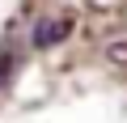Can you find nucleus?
Instances as JSON below:
<instances>
[{
	"mask_svg": "<svg viewBox=\"0 0 127 123\" xmlns=\"http://www.w3.org/2000/svg\"><path fill=\"white\" fill-rule=\"evenodd\" d=\"M9 77H13V55H9V51H0V89H4Z\"/></svg>",
	"mask_w": 127,
	"mask_h": 123,
	"instance_id": "f03ea898",
	"label": "nucleus"
},
{
	"mask_svg": "<svg viewBox=\"0 0 127 123\" xmlns=\"http://www.w3.org/2000/svg\"><path fill=\"white\" fill-rule=\"evenodd\" d=\"M68 34H72V17H47V21H38V26H34V34H30V38H34V47H38V51H47V47H59Z\"/></svg>",
	"mask_w": 127,
	"mask_h": 123,
	"instance_id": "f257e3e1",
	"label": "nucleus"
},
{
	"mask_svg": "<svg viewBox=\"0 0 127 123\" xmlns=\"http://www.w3.org/2000/svg\"><path fill=\"white\" fill-rule=\"evenodd\" d=\"M106 55L114 59V64H127V42H114V47H106Z\"/></svg>",
	"mask_w": 127,
	"mask_h": 123,
	"instance_id": "7ed1b4c3",
	"label": "nucleus"
}]
</instances>
